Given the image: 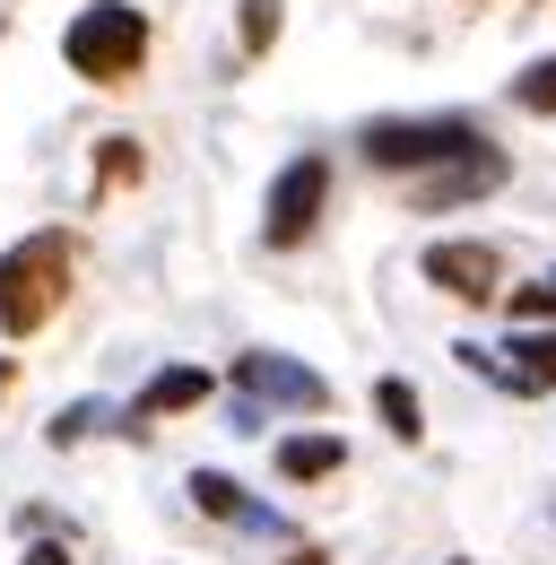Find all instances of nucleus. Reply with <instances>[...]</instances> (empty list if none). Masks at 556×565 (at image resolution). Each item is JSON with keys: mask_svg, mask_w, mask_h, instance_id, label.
Masks as SVG:
<instances>
[{"mask_svg": "<svg viewBox=\"0 0 556 565\" xmlns=\"http://www.w3.org/2000/svg\"><path fill=\"white\" fill-rule=\"evenodd\" d=\"M70 287H78V235H70V226L18 235V244L0 253V340H9V349L44 340V331L62 322Z\"/></svg>", "mask_w": 556, "mask_h": 565, "instance_id": "nucleus-1", "label": "nucleus"}, {"mask_svg": "<svg viewBox=\"0 0 556 565\" xmlns=\"http://www.w3.org/2000/svg\"><path fill=\"white\" fill-rule=\"evenodd\" d=\"M148 53H157V18H148L139 0H87V9L62 18V71L87 78V87H105V96L139 87V78H148Z\"/></svg>", "mask_w": 556, "mask_h": 565, "instance_id": "nucleus-2", "label": "nucleus"}, {"mask_svg": "<svg viewBox=\"0 0 556 565\" xmlns=\"http://www.w3.org/2000/svg\"><path fill=\"white\" fill-rule=\"evenodd\" d=\"M487 122L479 114H374L365 131H356V157L374 166V174H435L443 157H461V148H479Z\"/></svg>", "mask_w": 556, "mask_h": 565, "instance_id": "nucleus-3", "label": "nucleus"}, {"mask_svg": "<svg viewBox=\"0 0 556 565\" xmlns=\"http://www.w3.org/2000/svg\"><path fill=\"white\" fill-rule=\"evenodd\" d=\"M322 217H331V157L304 148V157L278 166L270 192H261V244H270V253H304V244L322 235Z\"/></svg>", "mask_w": 556, "mask_h": 565, "instance_id": "nucleus-4", "label": "nucleus"}, {"mask_svg": "<svg viewBox=\"0 0 556 565\" xmlns=\"http://www.w3.org/2000/svg\"><path fill=\"white\" fill-rule=\"evenodd\" d=\"M417 279L452 305H504V253L487 235H435L417 253Z\"/></svg>", "mask_w": 556, "mask_h": 565, "instance_id": "nucleus-5", "label": "nucleus"}, {"mask_svg": "<svg viewBox=\"0 0 556 565\" xmlns=\"http://www.w3.org/2000/svg\"><path fill=\"white\" fill-rule=\"evenodd\" d=\"M513 183V157L495 140L461 148V157H443L435 174H409V210L417 217H443V210H470V201H487V192H504Z\"/></svg>", "mask_w": 556, "mask_h": 565, "instance_id": "nucleus-6", "label": "nucleus"}, {"mask_svg": "<svg viewBox=\"0 0 556 565\" xmlns=\"http://www.w3.org/2000/svg\"><path fill=\"white\" fill-rule=\"evenodd\" d=\"M235 392L261 401V409H296V418H331V409H340V392H331L313 365H296V356H278V349L235 356Z\"/></svg>", "mask_w": 556, "mask_h": 565, "instance_id": "nucleus-7", "label": "nucleus"}, {"mask_svg": "<svg viewBox=\"0 0 556 565\" xmlns=\"http://www.w3.org/2000/svg\"><path fill=\"white\" fill-rule=\"evenodd\" d=\"M209 392H217V383H209L201 365H157V374H148V383L131 392V409H122V426H131V435H148L157 418H183V409H201Z\"/></svg>", "mask_w": 556, "mask_h": 565, "instance_id": "nucleus-8", "label": "nucleus"}, {"mask_svg": "<svg viewBox=\"0 0 556 565\" xmlns=\"http://www.w3.org/2000/svg\"><path fill=\"white\" fill-rule=\"evenodd\" d=\"M495 356H504V383H495V392H513V401H539V392H556V322H539V331H513Z\"/></svg>", "mask_w": 556, "mask_h": 565, "instance_id": "nucleus-9", "label": "nucleus"}, {"mask_svg": "<svg viewBox=\"0 0 556 565\" xmlns=\"http://www.w3.org/2000/svg\"><path fill=\"white\" fill-rule=\"evenodd\" d=\"M270 461H278L287 488H313V479H340V470H348V444L331 435V426H304V435H278Z\"/></svg>", "mask_w": 556, "mask_h": 565, "instance_id": "nucleus-10", "label": "nucleus"}, {"mask_svg": "<svg viewBox=\"0 0 556 565\" xmlns=\"http://www.w3.org/2000/svg\"><path fill=\"white\" fill-rule=\"evenodd\" d=\"M192 504H201L209 522H235V531H287L270 504H253V488L226 479V470H192Z\"/></svg>", "mask_w": 556, "mask_h": 565, "instance_id": "nucleus-11", "label": "nucleus"}, {"mask_svg": "<svg viewBox=\"0 0 556 565\" xmlns=\"http://www.w3.org/2000/svg\"><path fill=\"white\" fill-rule=\"evenodd\" d=\"M139 174H148V157H139V140H131V131L96 140V166H87V201H114V192H139Z\"/></svg>", "mask_w": 556, "mask_h": 565, "instance_id": "nucleus-12", "label": "nucleus"}, {"mask_svg": "<svg viewBox=\"0 0 556 565\" xmlns=\"http://www.w3.org/2000/svg\"><path fill=\"white\" fill-rule=\"evenodd\" d=\"M374 418L392 426V444H426V401H417L409 374H383L374 383Z\"/></svg>", "mask_w": 556, "mask_h": 565, "instance_id": "nucleus-13", "label": "nucleus"}, {"mask_svg": "<svg viewBox=\"0 0 556 565\" xmlns=\"http://www.w3.org/2000/svg\"><path fill=\"white\" fill-rule=\"evenodd\" d=\"M278 26H287V0H244V9H235V53L261 62V53L278 44Z\"/></svg>", "mask_w": 556, "mask_h": 565, "instance_id": "nucleus-14", "label": "nucleus"}, {"mask_svg": "<svg viewBox=\"0 0 556 565\" xmlns=\"http://www.w3.org/2000/svg\"><path fill=\"white\" fill-rule=\"evenodd\" d=\"M504 322H513V331H539V322H556V279L504 287Z\"/></svg>", "mask_w": 556, "mask_h": 565, "instance_id": "nucleus-15", "label": "nucleus"}, {"mask_svg": "<svg viewBox=\"0 0 556 565\" xmlns=\"http://www.w3.org/2000/svg\"><path fill=\"white\" fill-rule=\"evenodd\" d=\"M513 105H522V114H556V53H539V62L513 71Z\"/></svg>", "mask_w": 556, "mask_h": 565, "instance_id": "nucleus-16", "label": "nucleus"}, {"mask_svg": "<svg viewBox=\"0 0 556 565\" xmlns=\"http://www.w3.org/2000/svg\"><path fill=\"white\" fill-rule=\"evenodd\" d=\"M114 418V409H105V401H70L62 418L44 426V444H53V452H70V444H87V435H96V426Z\"/></svg>", "mask_w": 556, "mask_h": 565, "instance_id": "nucleus-17", "label": "nucleus"}, {"mask_svg": "<svg viewBox=\"0 0 556 565\" xmlns=\"http://www.w3.org/2000/svg\"><path fill=\"white\" fill-rule=\"evenodd\" d=\"M18 565H78V557H70L62 540H35V548H26V557H18Z\"/></svg>", "mask_w": 556, "mask_h": 565, "instance_id": "nucleus-18", "label": "nucleus"}, {"mask_svg": "<svg viewBox=\"0 0 556 565\" xmlns=\"http://www.w3.org/2000/svg\"><path fill=\"white\" fill-rule=\"evenodd\" d=\"M9 383H18V356H0V401H9Z\"/></svg>", "mask_w": 556, "mask_h": 565, "instance_id": "nucleus-19", "label": "nucleus"}, {"mask_svg": "<svg viewBox=\"0 0 556 565\" xmlns=\"http://www.w3.org/2000/svg\"><path fill=\"white\" fill-rule=\"evenodd\" d=\"M287 565H331V557H322V548H296V557H287Z\"/></svg>", "mask_w": 556, "mask_h": 565, "instance_id": "nucleus-20", "label": "nucleus"}, {"mask_svg": "<svg viewBox=\"0 0 556 565\" xmlns=\"http://www.w3.org/2000/svg\"><path fill=\"white\" fill-rule=\"evenodd\" d=\"M0 44H9V18H0Z\"/></svg>", "mask_w": 556, "mask_h": 565, "instance_id": "nucleus-21", "label": "nucleus"}, {"mask_svg": "<svg viewBox=\"0 0 556 565\" xmlns=\"http://www.w3.org/2000/svg\"><path fill=\"white\" fill-rule=\"evenodd\" d=\"M470 9H479V0H470Z\"/></svg>", "mask_w": 556, "mask_h": 565, "instance_id": "nucleus-22", "label": "nucleus"}, {"mask_svg": "<svg viewBox=\"0 0 556 565\" xmlns=\"http://www.w3.org/2000/svg\"><path fill=\"white\" fill-rule=\"evenodd\" d=\"M452 565H461V557H452Z\"/></svg>", "mask_w": 556, "mask_h": 565, "instance_id": "nucleus-23", "label": "nucleus"}, {"mask_svg": "<svg viewBox=\"0 0 556 565\" xmlns=\"http://www.w3.org/2000/svg\"><path fill=\"white\" fill-rule=\"evenodd\" d=\"M548 279H556V270H548Z\"/></svg>", "mask_w": 556, "mask_h": 565, "instance_id": "nucleus-24", "label": "nucleus"}]
</instances>
